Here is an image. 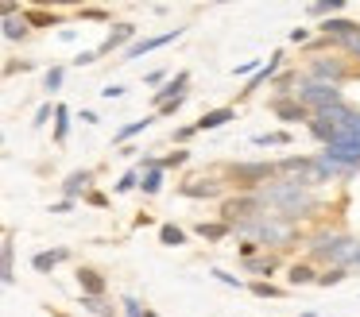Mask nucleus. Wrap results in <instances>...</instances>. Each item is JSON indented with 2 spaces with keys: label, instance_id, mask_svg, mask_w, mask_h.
<instances>
[{
  "label": "nucleus",
  "instance_id": "nucleus-1",
  "mask_svg": "<svg viewBox=\"0 0 360 317\" xmlns=\"http://www.w3.org/2000/svg\"><path fill=\"white\" fill-rule=\"evenodd\" d=\"M259 198L267 201V205L279 209V216H287V221H298V216H310L314 209H318V198H314L306 186L298 182H271L259 190Z\"/></svg>",
  "mask_w": 360,
  "mask_h": 317
},
{
  "label": "nucleus",
  "instance_id": "nucleus-2",
  "mask_svg": "<svg viewBox=\"0 0 360 317\" xmlns=\"http://www.w3.org/2000/svg\"><path fill=\"white\" fill-rule=\"evenodd\" d=\"M314 259L329 263V267H356L360 259V240L349 236V232H318L310 240Z\"/></svg>",
  "mask_w": 360,
  "mask_h": 317
},
{
  "label": "nucleus",
  "instance_id": "nucleus-3",
  "mask_svg": "<svg viewBox=\"0 0 360 317\" xmlns=\"http://www.w3.org/2000/svg\"><path fill=\"white\" fill-rule=\"evenodd\" d=\"M225 174H229V182H233L240 193H259L267 182H279V162H271V159H259V162H233Z\"/></svg>",
  "mask_w": 360,
  "mask_h": 317
},
{
  "label": "nucleus",
  "instance_id": "nucleus-4",
  "mask_svg": "<svg viewBox=\"0 0 360 317\" xmlns=\"http://www.w3.org/2000/svg\"><path fill=\"white\" fill-rule=\"evenodd\" d=\"M267 216V201L259 193H236V198H225L221 201V221L225 224H248V221H259Z\"/></svg>",
  "mask_w": 360,
  "mask_h": 317
},
{
  "label": "nucleus",
  "instance_id": "nucleus-5",
  "mask_svg": "<svg viewBox=\"0 0 360 317\" xmlns=\"http://www.w3.org/2000/svg\"><path fill=\"white\" fill-rule=\"evenodd\" d=\"M295 97L302 101V105L310 108L314 116H318V112H329V108H337V105H345V97H341V85L314 82V77H306V82L298 85V93H295Z\"/></svg>",
  "mask_w": 360,
  "mask_h": 317
},
{
  "label": "nucleus",
  "instance_id": "nucleus-6",
  "mask_svg": "<svg viewBox=\"0 0 360 317\" xmlns=\"http://www.w3.org/2000/svg\"><path fill=\"white\" fill-rule=\"evenodd\" d=\"M306 74L314 77V82H329V85H345L349 77H360V70L345 66V58H314L310 66H306Z\"/></svg>",
  "mask_w": 360,
  "mask_h": 317
},
{
  "label": "nucleus",
  "instance_id": "nucleus-7",
  "mask_svg": "<svg viewBox=\"0 0 360 317\" xmlns=\"http://www.w3.org/2000/svg\"><path fill=\"white\" fill-rule=\"evenodd\" d=\"M321 155H326L329 162H337V167H345L349 174L360 170V143H333V147H326Z\"/></svg>",
  "mask_w": 360,
  "mask_h": 317
},
{
  "label": "nucleus",
  "instance_id": "nucleus-8",
  "mask_svg": "<svg viewBox=\"0 0 360 317\" xmlns=\"http://www.w3.org/2000/svg\"><path fill=\"white\" fill-rule=\"evenodd\" d=\"M174 39H182V27H171V31H163V35H151V39H140V43H132V46H128V51H124V62L140 58V54H151V51H159V46L174 43Z\"/></svg>",
  "mask_w": 360,
  "mask_h": 317
},
{
  "label": "nucleus",
  "instance_id": "nucleus-9",
  "mask_svg": "<svg viewBox=\"0 0 360 317\" xmlns=\"http://www.w3.org/2000/svg\"><path fill=\"white\" fill-rule=\"evenodd\" d=\"M271 112L279 116L283 124H298V120H306V124H310V120H314V112H310V108H306V105H302V101H298V97H287V101H271Z\"/></svg>",
  "mask_w": 360,
  "mask_h": 317
},
{
  "label": "nucleus",
  "instance_id": "nucleus-10",
  "mask_svg": "<svg viewBox=\"0 0 360 317\" xmlns=\"http://www.w3.org/2000/svg\"><path fill=\"white\" fill-rule=\"evenodd\" d=\"M314 159H302V155H287V159H279V182H298L302 186V178L310 174Z\"/></svg>",
  "mask_w": 360,
  "mask_h": 317
},
{
  "label": "nucleus",
  "instance_id": "nucleus-11",
  "mask_svg": "<svg viewBox=\"0 0 360 317\" xmlns=\"http://www.w3.org/2000/svg\"><path fill=\"white\" fill-rule=\"evenodd\" d=\"M221 190H225V182H217V178H190L179 186L182 198H221Z\"/></svg>",
  "mask_w": 360,
  "mask_h": 317
},
{
  "label": "nucleus",
  "instance_id": "nucleus-12",
  "mask_svg": "<svg viewBox=\"0 0 360 317\" xmlns=\"http://www.w3.org/2000/svg\"><path fill=\"white\" fill-rule=\"evenodd\" d=\"M78 290L82 298H105V278L94 267H78Z\"/></svg>",
  "mask_w": 360,
  "mask_h": 317
},
{
  "label": "nucleus",
  "instance_id": "nucleus-13",
  "mask_svg": "<svg viewBox=\"0 0 360 317\" xmlns=\"http://www.w3.org/2000/svg\"><path fill=\"white\" fill-rule=\"evenodd\" d=\"M279 70H283V51H275L271 58H267V66L259 70V74H252V77H248V85H244L240 93H244V97H248V93H256L259 85H264V82H271V77L279 74Z\"/></svg>",
  "mask_w": 360,
  "mask_h": 317
},
{
  "label": "nucleus",
  "instance_id": "nucleus-14",
  "mask_svg": "<svg viewBox=\"0 0 360 317\" xmlns=\"http://www.w3.org/2000/svg\"><path fill=\"white\" fill-rule=\"evenodd\" d=\"M186 85H190V74H186V70H182V74H174L171 82H167L163 89L155 93L159 108H163V105H171V101H179V97H186Z\"/></svg>",
  "mask_w": 360,
  "mask_h": 317
},
{
  "label": "nucleus",
  "instance_id": "nucleus-15",
  "mask_svg": "<svg viewBox=\"0 0 360 317\" xmlns=\"http://www.w3.org/2000/svg\"><path fill=\"white\" fill-rule=\"evenodd\" d=\"M229 120H236V108H213V112H202V120H194V131H217Z\"/></svg>",
  "mask_w": 360,
  "mask_h": 317
},
{
  "label": "nucleus",
  "instance_id": "nucleus-16",
  "mask_svg": "<svg viewBox=\"0 0 360 317\" xmlns=\"http://www.w3.org/2000/svg\"><path fill=\"white\" fill-rule=\"evenodd\" d=\"M132 35H136V23H117V27H112L109 35H105V43L97 46V54H109V51H117V46H124Z\"/></svg>",
  "mask_w": 360,
  "mask_h": 317
},
{
  "label": "nucleus",
  "instance_id": "nucleus-17",
  "mask_svg": "<svg viewBox=\"0 0 360 317\" xmlns=\"http://www.w3.org/2000/svg\"><path fill=\"white\" fill-rule=\"evenodd\" d=\"M89 186H94V170H74V174L63 182V193H66V201H74L78 193H89Z\"/></svg>",
  "mask_w": 360,
  "mask_h": 317
},
{
  "label": "nucleus",
  "instance_id": "nucleus-18",
  "mask_svg": "<svg viewBox=\"0 0 360 317\" xmlns=\"http://www.w3.org/2000/svg\"><path fill=\"white\" fill-rule=\"evenodd\" d=\"M194 232L202 240H210V244H217V240H225L229 232H233V224H225V221H202V224H194Z\"/></svg>",
  "mask_w": 360,
  "mask_h": 317
},
{
  "label": "nucleus",
  "instance_id": "nucleus-19",
  "mask_svg": "<svg viewBox=\"0 0 360 317\" xmlns=\"http://www.w3.org/2000/svg\"><path fill=\"white\" fill-rule=\"evenodd\" d=\"M63 259H66V247H55V252H39V255H35L32 267L39 271V275H51V271H55Z\"/></svg>",
  "mask_w": 360,
  "mask_h": 317
},
{
  "label": "nucleus",
  "instance_id": "nucleus-20",
  "mask_svg": "<svg viewBox=\"0 0 360 317\" xmlns=\"http://www.w3.org/2000/svg\"><path fill=\"white\" fill-rule=\"evenodd\" d=\"M12 236H4V244H0V278H4V286L16 283V271H12Z\"/></svg>",
  "mask_w": 360,
  "mask_h": 317
},
{
  "label": "nucleus",
  "instance_id": "nucleus-21",
  "mask_svg": "<svg viewBox=\"0 0 360 317\" xmlns=\"http://www.w3.org/2000/svg\"><path fill=\"white\" fill-rule=\"evenodd\" d=\"M27 35H32V23H27L24 12L12 15V20H4V39H12V43H16V39H27Z\"/></svg>",
  "mask_w": 360,
  "mask_h": 317
},
{
  "label": "nucleus",
  "instance_id": "nucleus-22",
  "mask_svg": "<svg viewBox=\"0 0 360 317\" xmlns=\"http://www.w3.org/2000/svg\"><path fill=\"white\" fill-rule=\"evenodd\" d=\"M159 120V112L155 116H143V120H132V124H124V128L117 131V136H112V143H124V139H132V136H140V131H148L151 124Z\"/></svg>",
  "mask_w": 360,
  "mask_h": 317
},
{
  "label": "nucleus",
  "instance_id": "nucleus-23",
  "mask_svg": "<svg viewBox=\"0 0 360 317\" xmlns=\"http://www.w3.org/2000/svg\"><path fill=\"white\" fill-rule=\"evenodd\" d=\"M310 283H318L310 263H295V267L287 271V286H310Z\"/></svg>",
  "mask_w": 360,
  "mask_h": 317
},
{
  "label": "nucleus",
  "instance_id": "nucleus-24",
  "mask_svg": "<svg viewBox=\"0 0 360 317\" xmlns=\"http://www.w3.org/2000/svg\"><path fill=\"white\" fill-rule=\"evenodd\" d=\"M244 267H248L252 275H264V278H271V275H275V267H279V259H275V255H256V259H248Z\"/></svg>",
  "mask_w": 360,
  "mask_h": 317
},
{
  "label": "nucleus",
  "instance_id": "nucleus-25",
  "mask_svg": "<svg viewBox=\"0 0 360 317\" xmlns=\"http://www.w3.org/2000/svg\"><path fill=\"white\" fill-rule=\"evenodd\" d=\"M66 136H70V108L55 105V143H66Z\"/></svg>",
  "mask_w": 360,
  "mask_h": 317
},
{
  "label": "nucleus",
  "instance_id": "nucleus-26",
  "mask_svg": "<svg viewBox=\"0 0 360 317\" xmlns=\"http://www.w3.org/2000/svg\"><path fill=\"white\" fill-rule=\"evenodd\" d=\"M159 244H167V247H182V244H186V232H182L179 224H159Z\"/></svg>",
  "mask_w": 360,
  "mask_h": 317
},
{
  "label": "nucleus",
  "instance_id": "nucleus-27",
  "mask_svg": "<svg viewBox=\"0 0 360 317\" xmlns=\"http://www.w3.org/2000/svg\"><path fill=\"white\" fill-rule=\"evenodd\" d=\"M140 190L148 193V198H151V193H159V190H163V167H155V170H143V178H140Z\"/></svg>",
  "mask_w": 360,
  "mask_h": 317
},
{
  "label": "nucleus",
  "instance_id": "nucleus-28",
  "mask_svg": "<svg viewBox=\"0 0 360 317\" xmlns=\"http://www.w3.org/2000/svg\"><path fill=\"white\" fill-rule=\"evenodd\" d=\"M256 147H287L290 143V131H264V136H252Z\"/></svg>",
  "mask_w": 360,
  "mask_h": 317
},
{
  "label": "nucleus",
  "instance_id": "nucleus-29",
  "mask_svg": "<svg viewBox=\"0 0 360 317\" xmlns=\"http://www.w3.org/2000/svg\"><path fill=\"white\" fill-rule=\"evenodd\" d=\"M24 15H27V23H32V27H47V23L55 27V23H58V15L55 12H43V8H24Z\"/></svg>",
  "mask_w": 360,
  "mask_h": 317
},
{
  "label": "nucleus",
  "instance_id": "nucleus-30",
  "mask_svg": "<svg viewBox=\"0 0 360 317\" xmlns=\"http://www.w3.org/2000/svg\"><path fill=\"white\" fill-rule=\"evenodd\" d=\"M345 275H349V267H326L318 275V286H337V283H345Z\"/></svg>",
  "mask_w": 360,
  "mask_h": 317
},
{
  "label": "nucleus",
  "instance_id": "nucleus-31",
  "mask_svg": "<svg viewBox=\"0 0 360 317\" xmlns=\"http://www.w3.org/2000/svg\"><path fill=\"white\" fill-rule=\"evenodd\" d=\"M82 309H89V313H97V317H112V306L105 298H82Z\"/></svg>",
  "mask_w": 360,
  "mask_h": 317
},
{
  "label": "nucleus",
  "instance_id": "nucleus-32",
  "mask_svg": "<svg viewBox=\"0 0 360 317\" xmlns=\"http://www.w3.org/2000/svg\"><path fill=\"white\" fill-rule=\"evenodd\" d=\"M248 290L256 294V298H279V294H283L279 286H271V283H267V278H259V283H252Z\"/></svg>",
  "mask_w": 360,
  "mask_h": 317
},
{
  "label": "nucleus",
  "instance_id": "nucleus-33",
  "mask_svg": "<svg viewBox=\"0 0 360 317\" xmlns=\"http://www.w3.org/2000/svg\"><path fill=\"white\" fill-rule=\"evenodd\" d=\"M140 178H143V170H140V167H136V170H128V174L117 182V193H128V190H136V186H140Z\"/></svg>",
  "mask_w": 360,
  "mask_h": 317
},
{
  "label": "nucleus",
  "instance_id": "nucleus-34",
  "mask_svg": "<svg viewBox=\"0 0 360 317\" xmlns=\"http://www.w3.org/2000/svg\"><path fill=\"white\" fill-rule=\"evenodd\" d=\"M190 159V151H182V147H179V151H171V155H163V159H159V167H182V162H186Z\"/></svg>",
  "mask_w": 360,
  "mask_h": 317
},
{
  "label": "nucleus",
  "instance_id": "nucleus-35",
  "mask_svg": "<svg viewBox=\"0 0 360 317\" xmlns=\"http://www.w3.org/2000/svg\"><path fill=\"white\" fill-rule=\"evenodd\" d=\"M63 74H66V70H63V66H55V70H47V82H43V89H47V93H55V89H58V85H63Z\"/></svg>",
  "mask_w": 360,
  "mask_h": 317
},
{
  "label": "nucleus",
  "instance_id": "nucleus-36",
  "mask_svg": "<svg viewBox=\"0 0 360 317\" xmlns=\"http://www.w3.org/2000/svg\"><path fill=\"white\" fill-rule=\"evenodd\" d=\"M120 306H124V317H143V313H148V309H143V306H140V302H136V298H132V294H128V298H124V302H120Z\"/></svg>",
  "mask_w": 360,
  "mask_h": 317
},
{
  "label": "nucleus",
  "instance_id": "nucleus-37",
  "mask_svg": "<svg viewBox=\"0 0 360 317\" xmlns=\"http://www.w3.org/2000/svg\"><path fill=\"white\" fill-rule=\"evenodd\" d=\"M97 58H101V54H97V51H78V54H74L70 62H74V66H94Z\"/></svg>",
  "mask_w": 360,
  "mask_h": 317
},
{
  "label": "nucleus",
  "instance_id": "nucleus-38",
  "mask_svg": "<svg viewBox=\"0 0 360 317\" xmlns=\"http://www.w3.org/2000/svg\"><path fill=\"white\" fill-rule=\"evenodd\" d=\"M213 278H217V283H225V286H236V290H240V278H236V275H229V271H221V267H213Z\"/></svg>",
  "mask_w": 360,
  "mask_h": 317
},
{
  "label": "nucleus",
  "instance_id": "nucleus-39",
  "mask_svg": "<svg viewBox=\"0 0 360 317\" xmlns=\"http://www.w3.org/2000/svg\"><path fill=\"white\" fill-rule=\"evenodd\" d=\"M256 247H259L256 240H244V244H236V252H240L244 263H248V259H256Z\"/></svg>",
  "mask_w": 360,
  "mask_h": 317
},
{
  "label": "nucleus",
  "instance_id": "nucleus-40",
  "mask_svg": "<svg viewBox=\"0 0 360 317\" xmlns=\"http://www.w3.org/2000/svg\"><path fill=\"white\" fill-rule=\"evenodd\" d=\"M78 15H86V20H109V12H105V8H82Z\"/></svg>",
  "mask_w": 360,
  "mask_h": 317
},
{
  "label": "nucleus",
  "instance_id": "nucleus-41",
  "mask_svg": "<svg viewBox=\"0 0 360 317\" xmlns=\"http://www.w3.org/2000/svg\"><path fill=\"white\" fill-rule=\"evenodd\" d=\"M341 46H345V51L352 54V58H360V31H356V35L349 39V43H341Z\"/></svg>",
  "mask_w": 360,
  "mask_h": 317
},
{
  "label": "nucleus",
  "instance_id": "nucleus-42",
  "mask_svg": "<svg viewBox=\"0 0 360 317\" xmlns=\"http://www.w3.org/2000/svg\"><path fill=\"white\" fill-rule=\"evenodd\" d=\"M101 97H105V101H117V97H124V89H120V85H105Z\"/></svg>",
  "mask_w": 360,
  "mask_h": 317
},
{
  "label": "nucleus",
  "instance_id": "nucleus-43",
  "mask_svg": "<svg viewBox=\"0 0 360 317\" xmlns=\"http://www.w3.org/2000/svg\"><path fill=\"white\" fill-rule=\"evenodd\" d=\"M86 201H89V205H97V209H105V205H109V198H105V193H94V190L86 193Z\"/></svg>",
  "mask_w": 360,
  "mask_h": 317
},
{
  "label": "nucleus",
  "instance_id": "nucleus-44",
  "mask_svg": "<svg viewBox=\"0 0 360 317\" xmlns=\"http://www.w3.org/2000/svg\"><path fill=\"white\" fill-rule=\"evenodd\" d=\"M182 101H186V97H179V101H171V105H163V108H159V116H174V112L182 108Z\"/></svg>",
  "mask_w": 360,
  "mask_h": 317
},
{
  "label": "nucleus",
  "instance_id": "nucleus-45",
  "mask_svg": "<svg viewBox=\"0 0 360 317\" xmlns=\"http://www.w3.org/2000/svg\"><path fill=\"white\" fill-rule=\"evenodd\" d=\"M306 39H310V31H306V27H295V31H290V43H306Z\"/></svg>",
  "mask_w": 360,
  "mask_h": 317
},
{
  "label": "nucleus",
  "instance_id": "nucleus-46",
  "mask_svg": "<svg viewBox=\"0 0 360 317\" xmlns=\"http://www.w3.org/2000/svg\"><path fill=\"white\" fill-rule=\"evenodd\" d=\"M190 136H194V124H190V128H179V131H174V139H179V143H182V139H190Z\"/></svg>",
  "mask_w": 360,
  "mask_h": 317
},
{
  "label": "nucleus",
  "instance_id": "nucleus-47",
  "mask_svg": "<svg viewBox=\"0 0 360 317\" xmlns=\"http://www.w3.org/2000/svg\"><path fill=\"white\" fill-rule=\"evenodd\" d=\"M51 116V105H39V112H35V124H43Z\"/></svg>",
  "mask_w": 360,
  "mask_h": 317
},
{
  "label": "nucleus",
  "instance_id": "nucleus-48",
  "mask_svg": "<svg viewBox=\"0 0 360 317\" xmlns=\"http://www.w3.org/2000/svg\"><path fill=\"white\" fill-rule=\"evenodd\" d=\"M143 317H159V313H151V309H148V313H143Z\"/></svg>",
  "mask_w": 360,
  "mask_h": 317
},
{
  "label": "nucleus",
  "instance_id": "nucleus-49",
  "mask_svg": "<svg viewBox=\"0 0 360 317\" xmlns=\"http://www.w3.org/2000/svg\"><path fill=\"white\" fill-rule=\"evenodd\" d=\"M356 267H360V259H356Z\"/></svg>",
  "mask_w": 360,
  "mask_h": 317
}]
</instances>
